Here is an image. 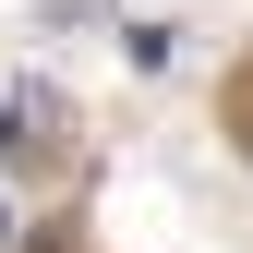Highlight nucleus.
<instances>
[{"label":"nucleus","instance_id":"nucleus-1","mask_svg":"<svg viewBox=\"0 0 253 253\" xmlns=\"http://www.w3.org/2000/svg\"><path fill=\"white\" fill-rule=\"evenodd\" d=\"M48 133H60V97H48V84H12V97H0V157H24Z\"/></svg>","mask_w":253,"mask_h":253},{"label":"nucleus","instance_id":"nucleus-2","mask_svg":"<svg viewBox=\"0 0 253 253\" xmlns=\"http://www.w3.org/2000/svg\"><path fill=\"white\" fill-rule=\"evenodd\" d=\"M0 241H12V205H0Z\"/></svg>","mask_w":253,"mask_h":253}]
</instances>
